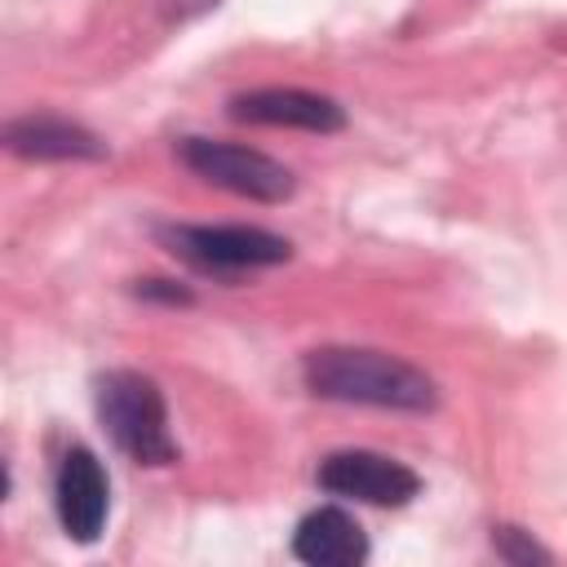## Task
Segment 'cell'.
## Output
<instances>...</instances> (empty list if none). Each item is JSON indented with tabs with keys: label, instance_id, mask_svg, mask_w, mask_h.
Returning a JSON list of instances; mask_svg holds the SVG:
<instances>
[{
	"label": "cell",
	"instance_id": "cell-6",
	"mask_svg": "<svg viewBox=\"0 0 567 567\" xmlns=\"http://www.w3.org/2000/svg\"><path fill=\"white\" fill-rule=\"evenodd\" d=\"M53 509H58L62 532L75 545H93L102 536V527H106L111 483H106L102 461L89 447H80V443L66 447L62 461H58V474H53Z\"/></svg>",
	"mask_w": 567,
	"mask_h": 567
},
{
	"label": "cell",
	"instance_id": "cell-9",
	"mask_svg": "<svg viewBox=\"0 0 567 567\" xmlns=\"http://www.w3.org/2000/svg\"><path fill=\"white\" fill-rule=\"evenodd\" d=\"M292 558L310 567H359L368 558V536L341 505H319L297 523Z\"/></svg>",
	"mask_w": 567,
	"mask_h": 567
},
{
	"label": "cell",
	"instance_id": "cell-2",
	"mask_svg": "<svg viewBox=\"0 0 567 567\" xmlns=\"http://www.w3.org/2000/svg\"><path fill=\"white\" fill-rule=\"evenodd\" d=\"M93 408L106 430V439L137 465H173L177 439L168 430V403L155 377L133 368L97 372L93 381Z\"/></svg>",
	"mask_w": 567,
	"mask_h": 567
},
{
	"label": "cell",
	"instance_id": "cell-7",
	"mask_svg": "<svg viewBox=\"0 0 567 567\" xmlns=\"http://www.w3.org/2000/svg\"><path fill=\"white\" fill-rule=\"evenodd\" d=\"M226 115L239 124H266V128H306V133H341L346 106L328 93L310 89H248L226 102Z\"/></svg>",
	"mask_w": 567,
	"mask_h": 567
},
{
	"label": "cell",
	"instance_id": "cell-5",
	"mask_svg": "<svg viewBox=\"0 0 567 567\" xmlns=\"http://www.w3.org/2000/svg\"><path fill=\"white\" fill-rule=\"evenodd\" d=\"M315 483L328 496L363 501V505H381V509H399L421 492V478L412 465H403L385 452H368V447L328 452L315 470Z\"/></svg>",
	"mask_w": 567,
	"mask_h": 567
},
{
	"label": "cell",
	"instance_id": "cell-11",
	"mask_svg": "<svg viewBox=\"0 0 567 567\" xmlns=\"http://www.w3.org/2000/svg\"><path fill=\"white\" fill-rule=\"evenodd\" d=\"M133 297H142V301H164V306H190V301H195V292H190L186 284H177V279H137V284H133Z\"/></svg>",
	"mask_w": 567,
	"mask_h": 567
},
{
	"label": "cell",
	"instance_id": "cell-4",
	"mask_svg": "<svg viewBox=\"0 0 567 567\" xmlns=\"http://www.w3.org/2000/svg\"><path fill=\"white\" fill-rule=\"evenodd\" d=\"M177 159L208 186L257 199V204H284L297 190V177L270 159L266 151L239 146V142H221V137H177Z\"/></svg>",
	"mask_w": 567,
	"mask_h": 567
},
{
	"label": "cell",
	"instance_id": "cell-10",
	"mask_svg": "<svg viewBox=\"0 0 567 567\" xmlns=\"http://www.w3.org/2000/svg\"><path fill=\"white\" fill-rule=\"evenodd\" d=\"M492 549H496V558H505V563H514V567L554 563V554H549L540 540H532V532H523V527H514V523H496V527H492Z\"/></svg>",
	"mask_w": 567,
	"mask_h": 567
},
{
	"label": "cell",
	"instance_id": "cell-12",
	"mask_svg": "<svg viewBox=\"0 0 567 567\" xmlns=\"http://www.w3.org/2000/svg\"><path fill=\"white\" fill-rule=\"evenodd\" d=\"M217 4L221 0H164V13H168V22H190V18H199Z\"/></svg>",
	"mask_w": 567,
	"mask_h": 567
},
{
	"label": "cell",
	"instance_id": "cell-1",
	"mask_svg": "<svg viewBox=\"0 0 567 567\" xmlns=\"http://www.w3.org/2000/svg\"><path fill=\"white\" fill-rule=\"evenodd\" d=\"M301 381L315 399L359 403V408H390V412H434L439 385L416 363L368 350V346H315L301 359Z\"/></svg>",
	"mask_w": 567,
	"mask_h": 567
},
{
	"label": "cell",
	"instance_id": "cell-8",
	"mask_svg": "<svg viewBox=\"0 0 567 567\" xmlns=\"http://www.w3.org/2000/svg\"><path fill=\"white\" fill-rule=\"evenodd\" d=\"M4 146L22 159H40V164H62V159H89L93 164V159L111 155L106 142L93 128L66 120V115H49V111H40V115L31 111V115L9 120L4 124Z\"/></svg>",
	"mask_w": 567,
	"mask_h": 567
},
{
	"label": "cell",
	"instance_id": "cell-3",
	"mask_svg": "<svg viewBox=\"0 0 567 567\" xmlns=\"http://www.w3.org/2000/svg\"><path fill=\"white\" fill-rule=\"evenodd\" d=\"M155 239L186 266L204 275H244L284 266L292 257V244L266 226H190V221H164L155 226Z\"/></svg>",
	"mask_w": 567,
	"mask_h": 567
}]
</instances>
